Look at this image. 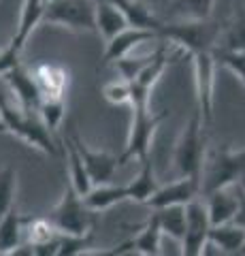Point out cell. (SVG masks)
<instances>
[{
  "mask_svg": "<svg viewBox=\"0 0 245 256\" xmlns=\"http://www.w3.org/2000/svg\"><path fill=\"white\" fill-rule=\"evenodd\" d=\"M0 132L13 134V137L21 139L26 146L43 152L47 156L58 154L53 134L43 126L41 120H34L19 105H11L2 94H0Z\"/></svg>",
  "mask_w": 245,
  "mask_h": 256,
  "instance_id": "6da1fadb",
  "label": "cell"
},
{
  "mask_svg": "<svg viewBox=\"0 0 245 256\" xmlns=\"http://www.w3.org/2000/svg\"><path fill=\"white\" fill-rule=\"evenodd\" d=\"M245 178V150H213L205 154L201 169V196L216 190L235 188Z\"/></svg>",
  "mask_w": 245,
  "mask_h": 256,
  "instance_id": "7a4b0ae2",
  "label": "cell"
},
{
  "mask_svg": "<svg viewBox=\"0 0 245 256\" xmlns=\"http://www.w3.org/2000/svg\"><path fill=\"white\" fill-rule=\"evenodd\" d=\"M205 120L199 109H194L190 122L184 126L173 152V162L181 178H201L203 160H205Z\"/></svg>",
  "mask_w": 245,
  "mask_h": 256,
  "instance_id": "3957f363",
  "label": "cell"
},
{
  "mask_svg": "<svg viewBox=\"0 0 245 256\" xmlns=\"http://www.w3.org/2000/svg\"><path fill=\"white\" fill-rule=\"evenodd\" d=\"M220 30L222 28L209 20H181L177 24H162L158 36L169 38L192 56L201 50H213L218 45Z\"/></svg>",
  "mask_w": 245,
  "mask_h": 256,
  "instance_id": "277c9868",
  "label": "cell"
},
{
  "mask_svg": "<svg viewBox=\"0 0 245 256\" xmlns=\"http://www.w3.org/2000/svg\"><path fill=\"white\" fill-rule=\"evenodd\" d=\"M164 118H167V114H154L149 109H132V122L128 139H126V148L120 154V164L132 162V160L141 162L149 156L156 130Z\"/></svg>",
  "mask_w": 245,
  "mask_h": 256,
  "instance_id": "5b68a950",
  "label": "cell"
},
{
  "mask_svg": "<svg viewBox=\"0 0 245 256\" xmlns=\"http://www.w3.org/2000/svg\"><path fill=\"white\" fill-rule=\"evenodd\" d=\"M96 0H49L45 2L43 24L62 26L75 32H96Z\"/></svg>",
  "mask_w": 245,
  "mask_h": 256,
  "instance_id": "8992f818",
  "label": "cell"
},
{
  "mask_svg": "<svg viewBox=\"0 0 245 256\" xmlns=\"http://www.w3.org/2000/svg\"><path fill=\"white\" fill-rule=\"evenodd\" d=\"M51 224L60 235H90L92 210L85 205L83 196H79L73 190L70 184L64 188V194L51 214Z\"/></svg>",
  "mask_w": 245,
  "mask_h": 256,
  "instance_id": "52a82bcc",
  "label": "cell"
},
{
  "mask_svg": "<svg viewBox=\"0 0 245 256\" xmlns=\"http://www.w3.org/2000/svg\"><path fill=\"white\" fill-rule=\"evenodd\" d=\"M216 56L213 50H201L192 54L194 88H196V109L201 111L205 124L213 120V84H216Z\"/></svg>",
  "mask_w": 245,
  "mask_h": 256,
  "instance_id": "ba28073f",
  "label": "cell"
},
{
  "mask_svg": "<svg viewBox=\"0 0 245 256\" xmlns=\"http://www.w3.org/2000/svg\"><path fill=\"white\" fill-rule=\"evenodd\" d=\"M209 228H211V222H209L205 201L196 196L190 203H186V230H184V239H181V248H184L181 254L201 256L203 246L207 242Z\"/></svg>",
  "mask_w": 245,
  "mask_h": 256,
  "instance_id": "9c48e42d",
  "label": "cell"
},
{
  "mask_svg": "<svg viewBox=\"0 0 245 256\" xmlns=\"http://www.w3.org/2000/svg\"><path fill=\"white\" fill-rule=\"evenodd\" d=\"M70 139H73L77 152L83 158V164L90 173L92 184H109L113 180L117 166H120V156H113V154H109V152H98V150L88 148L77 132L70 134Z\"/></svg>",
  "mask_w": 245,
  "mask_h": 256,
  "instance_id": "30bf717a",
  "label": "cell"
},
{
  "mask_svg": "<svg viewBox=\"0 0 245 256\" xmlns=\"http://www.w3.org/2000/svg\"><path fill=\"white\" fill-rule=\"evenodd\" d=\"M201 196V180L196 178H179L177 182H171L167 186H158V190L147 198L152 210H160V207L169 205H186L192 198Z\"/></svg>",
  "mask_w": 245,
  "mask_h": 256,
  "instance_id": "8fae6325",
  "label": "cell"
},
{
  "mask_svg": "<svg viewBox=\"0 0 245 256\" xmlns=\"http://www.w3.org/2000/svg\"><path fill=\"white\" fill-rule=\"evenodd\" d=\"M0 77L11 86V90H13L15 96H17L21 109H26L28 114L36 111V107H38V102H41L43 96H41V88H38L32 70L23 68L21 64L17 62L15 66H11L6 73H2Z\"/></svg>",
  "mask_w": 245,
  "mask_h": 256,
  "instance_id": "7c38bea8",
  "label": "cell"
},
{
  "mask_svg": "<svg viewBox=\"0 0 245 256\" xmlns=\"http://www.w3.org/2000/svg\"><path fill=\"white\" fill-rule=\"evenodd\" d=\"M158 36L156 30H145V28H132V26H126L124 30H120L115 36H111L107 41V50L102 54V60L107 64H111L115 60L124 58L134 52V47L143 45L145 41H152V38Z\"/></svg>",
  "mask_w": 245,
  "mask_h": 256,
  "instance_id": "4fadbf2b",
  "label": "cell"
},
{
  "mask_svg": "<svg viewBox=\"0 0 245 256\" xmlns=\"http://www.w3.org/2000/svg\"><path fill=\"white\" fill-rule=\"evenodd\" d=\"M160 242H162V228H160V220H158L156 212L149 216V220L145 222V226L139 230V235L130 239V242L122 244L120 248H115L109 254H126V252H137L143 256H156L160 254Z\"/></svg>",
  "mask_w": 245,
  "mask_h": 256,
  "instance_id": "5bb4252c",
  "label": "cell"
},
{
  "mask_svg": "<svg viewBox=\"0 0 245 256\" xmlns=\"http://www.w3.org/2000/svg\"><path fill=\"white\" fill-rule=\"evenodd\" d=\"M38 88H41V96H64L68 90V70L60 64L43 62L32 70Z\"/></svg>",
  "mask_w": 245,
  "mask_h": 256,
  "instance_id": "9a60e30c",
  "label": "cell"
},
{
  "mask_svg": "<svg viewBox=\"0 0 245 256\" xmlns=\"http://www.w3.org/2000/svg\"><path fill=\"white\" fill-rule=\"evenodd\" d=\"M205 205H207V214H209L211 226L233 222L237 205H239V190H237V196L231 192V188L216 190V192H211V194L205 196Z\"/></svg>",
  "mask_w": 245,
  "mask_h": 256,
  "instance_id": "2e32d148",
  "label": "cell"
},
{
  "mask_svg": "<svg viewBox=\"0 0 245 256\" xmlns=\"http://www.w3.org/2000/svg\"><path fill=\"white\" fill-rule=\"evenodd\" d=\"M43 11H45V0H23L19 24L11 38V43L17 47V50H23V45H26L30 34L43 24Z\"/></svg>",
  "mask_w": 245,
  "mask_h": 256,
  "instance_id": "e0dca14e",
  "label": "cell"
},
{
  "mask_svg": "<svg viewBox=\"0 0 245 256\" xmlns=\"http://www.w3.org/2000/svg\"><path fill=\"white\" fill-rule=\"evenodd\" d=\"M94 24H96V32L105 41H109L111 36H115L117 32L128 26V22H126L122 11L117 9L113 2H109V0H96Z\"/></svg>",
  "mask_w": 245,
  "mask_h": 256,
  "instance_id": "ac0fdd59",
  "label": "cell"
},
{
  "mask_svg": "<svg viewBox=\"0 0 245 256\" xmlns=\"http://www.w3.org/2000/svg\"><path fill=\"white\" fill-rule=\"evenodd\" d=\"M113 2L117 9L122 11V15L128 22V26L132 28H145V30H160L162 22L156 18L154 11L147 4H143L141 0H109Z\"/></svg>",
  "mask_w": 245,
  "mask_h": 256,
  "instance_id": "d6986e66",
  "label": "cell"
},
{
  "mask_svg": "<svg viewBox=\"0 0 245 256\" xmlns=\"http://www.w3.org/2000/svg\"><path fill=\"white\" fill-rule=\"evenodd\" d=\"M83 201L92 212H105V210H111L117 203L128 201V190H126V186H113L111 182L94 184L88 194L83 196Z\"/></svg>",
  "mask_w": 245,
  "mask_h": 256,
  "instance_id": "ffe728a7",
  "label": "cell"
},
{
  "mask_svg": "<svg viewBox=\"0 0 245 256\" xmlns=\"http://www.w3.org/2000/svg\"><path fill=\"white\" fill-rule=\"evenodd\" d=\"M28 222V218H23L15 212V207H11L2 218H0V254H13L15 248L21 244L23 235V224Z\"/></svg>",
  "mask_w": 245,
  "mask_h": 256,
  "instance_id": "44dd1931",
  "label": "cell"
},
{
  "mask_svg": "<svg viewBox=\"0 0 245 256\" xmlns=\"http://www.w3.org/2000/svg\"><path fill=\"white\" fill-rule=\"evenodd\" d=\"M126 190H128V201L134 203H147V198L158 190V182L154 175V166H152V158L141 160V171L137 173L130 184H126Z\"/></svg>",
  "mask_w": 245,
  "mask_h": 256,
  "instance_id": "7402d4cb",
  "label": "cell"
},
{
  "mask_svg": "<svg viewBox=\"0 0 245 256\" xmlns=\"http://www.w3.org/2000/svg\"><path fill=\"white\" fill-rule=\"evenodd\" d=\"M207 239H211L222 254H239L245 244V230L233 222H226V224L211 226Z\"/></svg>",
  "mask_w": 245,
  "mask_h": 256,
  "instance_id": "603a6c76",
  "label": "cell"
},
{
  "mask_svg": "<svg viewBox=\"0 0 245 256\" xmlns=\"http://www.w3.org/2000/svg\"><path fill=\"white\" fill-rule=\"evenodd\" d=\"M66 158H68V171H70V178H68L70 186H73V190L77 192L79 196H85L94 184L90 180V173H88V169H85L83 158L77 152L73 139L66 141Z\"/></svg>",
  "mask_w": 245,
  "mask_h": 256,
  "instance_id": "cb8c5ba5",
  "label": "cell"
},
{
  "mask_svg": "<svg viewBox=\"0 0 245 256\" xmlns=\"http://www.w3.org/2000/svg\"><path fill=\"white\" fill-rule=\"evenodd\" d=\"M154 212L158 216V220H160L162 235H169L171 239L181 244L184 230H186V205H169Z\"/></svg>",
  "mask_w": 245,
  "mask_h": 256,
  "instance_id": "d4e9b609",
  "label": "cell"
},
{
  "mask_svg": "<svg viewBox=\"0 0 245 256\" xmlns=\"http://www.w3.org/2000/svg\"><path fill=\"white\" fill-rule=\"evenodd\" d=\"M36 111H38V116H41L43 126L51 134H56L60 130V126H62V120H64V116H66L64 96H43Z\"/></svg>",
  "mask_w": 245,
  "mask_h": 256,
  "instance_id": "484cf974",
  "label": "cell"
},
{
  "mask_svg": "<svg viewBox=\"0 0 245 256\" xmlns=\"http://www.w3.org/2000/svg\"><path fill=\"white\" fill-rule=\"evenodd\" d=\"M216 47L231 52H245V13L235 18L224 30H220Z\"/></svg>",
  "mask_w": 245,
  "mask_h": 256,
  "instance_id": "4316f807",
  "label": "cell"
},
{
  "mask_svg": "<svg viewBox=\"0 0 245 256\" xmlns=\"http://www.w3.org/2000/svg\"><path fill=\"white\" fill-rule=\"evenodd\" d=\"M15 190H17V173L13 166H4L0 171V218L13 207Z\"/></svg>",
  "mask_w": 245,
  "mask_h": 256,
  "instance_id": "83f0119b",
  "label": "cell"
},
{
  "mask_svg": "<svg viewBox=\"0 0 245 256\" xmlns=\"http://www.w3.org/2000/svg\"><path fill=\"white\" fill-rule=\"evenodd\" d=\"M216 0H177L175 9L184 15V20H209Z\"/></svg>",
  "mask_w": 245,
  "mask_h": 256,
  "instance_id": "f1b7e54d",
  "label": "cell"
},
{
  "mask_svg": "<svg viewBox=\"0 0 245 256\" xmlns=\"http://www.w3.org/2000/svg\"><path fill=\"white\" fill-rule=\"evenodd\" d=\"M213 56H216L218 64L226 66L245 86V52H231V50H218V47H213Z\"/></svg>",
  "mask_w": 245,
  "mask_h": 256,
  "instance_id": "f546056e",
  "label": "cell"
},
{
  "mask_svg": "<svg viewBox=\"0 0 245 256\" xmlns=\"http://www.w3.org/2000/svg\"><path fill=\"white\" fill-rule=\"evenodd\" d=\"M102 98L111 105H130V82L126 79H111L102 86Z\"/></svg>",
  "mask_w": 245,
  "mask_h": 256,
  "instance_id": "4dcf8cb0",
  "label": "cell"
},
{
  "mask_svg": "<svg viewBox=\"0 0 245 256\" xmlns=\"http://www.w3.org/2000/svg\"><path fill=\"white\" fill-rule=\"evenodd\" d=\"M56 235H60L56 226L51 224V220H45V218H28V237H30V244L38 246V244H45L53 239Z\"/></svg>",
  "mask_w": 245,
  "mask_h": 256,
  "instance_id": "1f68e13d",
  "label": "cell"
},
{
  "mask_svg": "<svg viewBox=\"0 0 245 256\" xmlns=\"http://www.w3.org/2000/svg\"><path fill=\"white\" fill-rule=\"evenodd\" d=\"M152 56H139V58H132V56L128 54V56H124V58L115 60L113 64L117 66V70H120V77L122 79H126V82H132V79L147 66V62L152 60Z\"/></svg>",
  "mask_w": 245,
  "mask_h": 256,
  "instance_id": "d6a6232c",
  "label": "cell"
},
{
  "mask_svg": "<svg viewBox=\"0 0 245 256\" xmlns=\"http://www.w3.org/2000/svg\"><path fill=\"white\" fill-rule=\"evenodd\" d=\"M239 190V205H237V212H235V218H233V224H237L239 228L245 230V192L237 186Z\"/></svg>",
  "mask_w": 245,
  "mask_h": 256,
  "instance_id": "836d02e7",
  "label": "cell"
},
{
  "mask_svg": "<svg viewBox=\"0 0 245 256\" xmlns=\"http://www.w3.org/2000/svg\"><path fill=\"white\" fill-rule=\"evenodd\" d=\"M239 188H241V190H243V192H245V178H243V180H241V182H239Z\"/></svg>",
  "mask_w": 245,
  "mask_h": 256,
  "instance_id": "e575fe53",
  "label": "cell"
},
{
  "mask_svg": "<svg viewBox=\"0 0 245 256\" xmlns=\"http://www.w3.org/2000/svg\"><path fill=\"white\" fill-rule=\"evenodd\" d=\"M239 254H245V244H243V248H241V252Z\"/></svg>",
  "mask_w": 245,
  "mask_h": 256,
  "instance_id": "d590c367",
  "label": "cell"
},
{
  "mask_svg": "<svg viewBox=\"0 0 245 256\" xmlns=\"http://www.w3.org/2000/svg\"><path fill=\"white\" fill-rule=\"evenodd\" d=\"M45 2H49V0H45Z\"/></svg>",
  "mask_w": 245,
  "mask_h": 256,
  "instance_id": "8d00e7d4",
  "label": "cell"
}]
</instances>
